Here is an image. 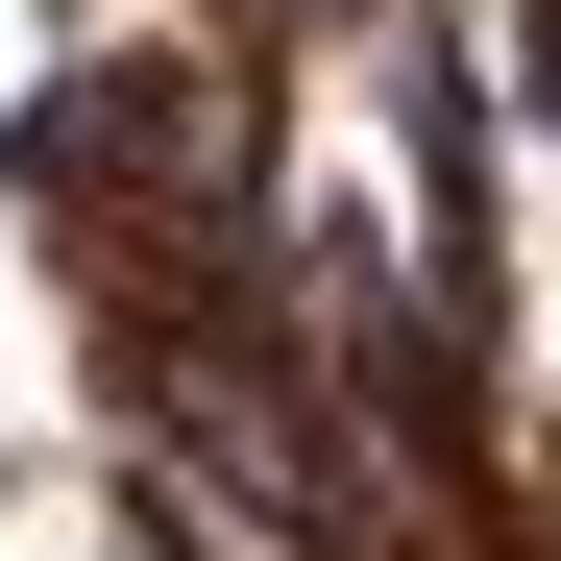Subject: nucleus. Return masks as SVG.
<instances>
[{"label":"nucleus","instance_id":"f03ea898","mask_svg":"<svg viewBox=\"0 0 561 561\" xmlns=\"http://www.w3.org/2000/svg\"><path fill=\"white\" fill-rule=\"evenodd\" d=\"M537 123H561V0H537Z\"/></svg>","mask_w":561,"mask_h":561},{"label":"nucleus","instance_id":"f257e3e1","mask_svg":"<svg viewBox=\"0 0 561 561\" xmlns=\"http://www.w3.org/2000/svg\"><path fill=\"white\" fill-rule=\"evenodd\" d=\"M147 415L196 439V463H220V489H244L268 537H318V561L366 537V439H342L318 391H268V366H220V342H147Z\"/></svg>","mask_w":561,"mask_h":561}]
</instances>
